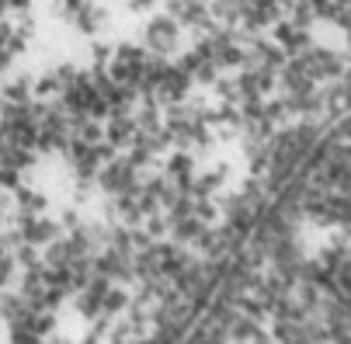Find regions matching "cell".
<instances>
[{"label":"cell","mask_w":351,"mask_h":344,"mask_svg":"<svg viewBox=\"0 0 351 344\" xmlns=\"http://www.w3.org/2000/svg\"><path fill=\"white\" fill-rule=\"evenodd\" d=\"M181 38H184V28L167 11H154L139 25V35H136V42L146 53H157V56H167V60L181 49Z\"/></svg>","instance_id":"obj_1"},{"label":"cell","mask_w":351,"mask_h":344,"mask_svg":"<svg viewBox=\"0 0 351 344\" xmlns=\"http://www.w3.org/2000/svg\"><path fill=\"white\" fill-rule=\"evenodd\" d=\"M299 60H303L306 73L317 84H327V80L348 73V49H334V45H324V42H310L303 53H299Z\"/></svg>","instance_id":"obj_2"},{"label":"cell","mask_w":351,"mask_h":344,"mask_svg":"<svg viewBox=\"0 0 351 344\" xmlns=\"http://www.w3.org/2000/svg\"><path fill=\"white\" fill-rule=\"evenodd\" d=\"M143 60H146V49L132 38V42H115L112 45V56L105 63L108 77L115 84H129V87H139V77H143Z\"/></svg>","instance_id":"obj_3"},{"label":"cell","mask_w":351,"mask_h":344,"mask_svg":"<svg viewBox=\"0 0 351 344\" xmlns=\"http://www.w3.org/2000/svg\"><path fill=\"white\" fill-rule=\"evenodd\" d=\"M139 184V171L125 160V153H115L112 160H105L94 174V188L105 195V199H115V195H125Z\"/></svg>","instance_id":"obj_4"},{"label":"cell","mask_w":351,"mask_h":344,"mask_svg":"<svg viewBox=\"0 0 351 344\" xmlns=\"http://www.w3.org/2000/svg\"><path fill=\"white\" fill-rule=\"evenodd\" d=\"M164 4V11L184 28V32H191V38L195 35H202V32H209L216 21L209 18V0H160Z\"/></svg>","instance_id":"obj_5"},{"label":"cell","mask_w":351,"mask_h":344,"mask_svg":"<svg viewBox=\"0 0 351 344\" xmlns=\"http://www.w3.org/2000/svg\"><path fill=\"white\" fill-rule=\"evenodd\" d=\"M191 90H195L191 77H188L184 70H178L174 63H167V70H164V73L157 77V84H154V101H157L160 108H167V105L184 101Z\"/></svg>","instance_id":"obj_6"},{"label":"cell","mask_w":351,"mask_h":344,"mask_svg":"<svg viewBox=\"0 0 351 344\" xmlns=\"http://www.w3.org/2000/svg\"><path fill=\"white\" fill-rule=\"evenodd\" d=\"M108 25H112V11L105 0H84L70 21V28H77L84 38H97L101 32H108Z\"/></svg>","instance_id":"obj_7"},{"label":"cell","mask_w":351,"mask_h":344,"mask_svg":"<svg viewBox=\"0 0 351 344\" xmlns=\"http://www.w3.org/2000/svg\"><path fill=\"white\" fill-rule=\"evenodd\" d=\"M268 38L282 49L285 56H299L303 49L313 42V32L310 28H299V25H292L289 18H278L271 28H268Z\"/></svg>","instance_id":"obj_8"},{"label":"cell","mask_w":351,"mask_h":344,"mask_svg":"<svg viewBox=\"0 0 351 344\" xmlns=\"http://www.w3.org/2000/svg\"><path fill=\"white\" fill-rule=\"evenodd\" d=\"M101 129H105V139L115 146V150L122 153L125 146L136 139V119H132V112H108L105 119H101Z\"/></svg>","instance_id":"obj_9"},{"label":"cell","mask_w":351,"mask_h":344,"mask_svg":"<svg viewBox=\"0 0 351 344\" xmlns=\"http://www.w3.org/2000/svg\"><path fill=\"white\" fill-rule=\"evenodd\" d=\"M11 209H14L18 216H28V212H49V195H45L42 188L21 181V184L11 191Z\"/></svg>","instance_id":"obj_10"},{"label":"cell","mask_w":351,"mask_h":344,"mask_svg":"<svg viewBox=\"0 0 351 344\" xmlns=\"http://www.w3.org/2000/svg\"><path fill=\"white\" fill-rule=\"evenodd\" d=\"M0 101H8V105L32 101V73H4L0 77Z\"/></svg>","instance_id":"obj_11"},{"label":"cell","mask_w":351,"mask_h":344,"mask_svg":"<svg viewBox=\"0 0 351 344\" xmlns=\"http://www.w3.org/2000/svg\"><path fill=\"white\" fill-rule=\"evenodd\" d=\"M28 299L21 296L18 288H0V323H14V320H25L28 317Z\"/></svg>","instance_id":"obj_12"},{"label":"cell","mask_w":351,"mask_h":344,"mask_svg":"<svg viewBox=\"0 0 351 344\" xmlns=\"http://www.w3.org/2000/svg\"><path fill=\"white\" fill-rule=\"evenodd\" d=\"M129 299H132V288L112 282V285L105 288V296H101V317H112V320L122 317V313L129 310Z\"/></svg>","instance_id":"obj_13"},{"label":"cell","mask_w":351,"mask_h":344,"mask_svg":"<svg viewBox=\"0 0 351 344\" xmlns=\"http://www.w3.org/2000/svg\"><path fill=\"white\" fill-rule=\"evenodd\" d=\"M28 323H32V330L38 334V341H49V337L60 334V317H56L53 310H32V313H28Z\"/></svg>","instance_id":"obj_14"},{"label":"cell","mask_w":351,"mask_h":344,"mask_svg":"<svg viewBox=\"0 0 351 344\" xmlns=\"http://www.w3.org/2000/svg\"><path fill=\"white\" fill-rule=\"evenodd\" d=\"M60 80H56V73L53 70H45V73H38V77H32V97H42V101H53V97H60Z\"/></svg>","instance_id":"obj_15"},{"label":"cell","mask_w":351,"mask_h":344,"mask_svg":"<svg viewBox=\"0 0 351 344\" xmlns=\"http://www.w3.org/2000/svg\"><path fill=\"white\" fill-rule=\"evenodd\" d=\"M28 313H32V310H28ZM8 341H14V344H38V334L32 330V323H28V317H25V320L8 323Z\"/></svg>","instance_id":"obj_16"},{"label":"cell","mask_w":351,"mask_h":344,"mask_svg":"<svg viewBox=\"0 0 351 344\" xmlns=\"http://www.w3.org/2000/svg\"><path fill=\"white\" fill-rule=\"evenodd\" d=\"M80 4L84 0H49V14H53L56 21H63V25H70Z\"/></svg>","instance_id":"obj_17"},{"label":"cell","mask_w":351,"mask_h":344,"mask_svg":"<svg viewBox=\"0 0 351 344\" xmlns=\"http://www.w3.org/2000/svg\"><path fill=\"white\" fill-rule=\"evenodd\" d=\"M129 4V11H136V14H146V11H154L160 0H125Z\"/></svg>","instance_id":"obj_18"}]
</instances>
